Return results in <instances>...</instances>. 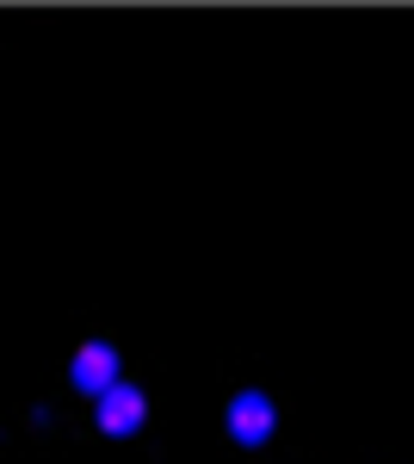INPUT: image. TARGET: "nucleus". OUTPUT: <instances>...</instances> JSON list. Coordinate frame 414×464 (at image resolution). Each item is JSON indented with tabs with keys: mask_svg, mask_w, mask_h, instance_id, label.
<instances>
[{
	"mask_svg": "<svg viewBox=\"0 0 414 464\" xmlns=\"http://www.w3.org/2000/svg\"><path fill=\"white\" fill-rule=\"evenodd\" d=\"M278 428V409L266 391H236L223 402V433L236 440V446H266Z\"/></svg>",
	"mask_w": 414,
	"mask_h": 464,
	"instance_id": "nucleus-1",
	"label": "nucleus"
},
{
	"mask_svg": "<svg viewBox=\"0 0 414 464\" xmlns=\"http://www.w3.org/2000/svg\"><path fill=\"white\" fill-rule=\"evenodd\" d=\"M69 384L81 396H93V402H100L111 384H124L118 347H111V341H100V334H93V341H81V347H74V359H69Z\"/></svg>",
	"mask_w": 414,
	"mask_h": 464,
	"instance_id": "nucleus-2",
	"label": "nucleus"
},
{
	"mask_svg": "<svg viewBox=\"0 0 414 464\" xmlns=\"http://www.w3.org/2000/svg\"><path fill=\"white\" fill-rule=\"evenodd\" d=\"M93 415H100V433H111V440H130V433L149 421V396L124 378V384H111V391L93 402Z\"/></svg>",
	"mask_w": 414,
	"mask_h": 464,
	"instance_id": "nucleus-3",
	"label": "nucleus"
}]
</instances>
